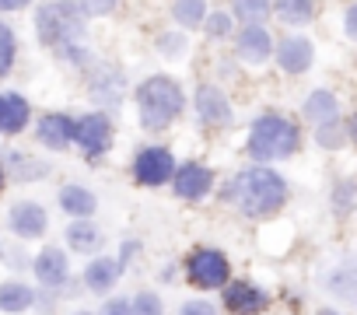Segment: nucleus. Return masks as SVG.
I'll list each match as a JSON object with an SVG mask.
<instances>
[{
    "label": "nucleus",
    "instance_id": "28",
    "mask_svg": "<svg viewBox=\"0 0 357 315\" xmlns=\"http://www.w3.org/2000/svg\"><path fill=\"white\" fill-rule=\"evenodd\" d=\"M15 60H18V39H15L11 25H4V22H0V77H4V74H11Z\"/></svg>",
    "mask_w": 357,
    "mask_h": 315
},
{
    "label": "nucleus",
    "instance_id": "25",
    "mask_svg": "<svg viewBox=\"0 0 357 315\" xmlns=\"http://www.w3.org/2000/svg\"><path fill=\"white\" fill-rule=\"evenodd\" d=\"M315 4L312 0H280V4H273V15L284 22V25H291V29H298V25H308L312 18H315Z\"/></svg>",
    "mask_w": 357,
    "mask_h": 315
},
{
    "label": "nucleus",
    "instance_id": "20",
    "mask_svg": "<svg viewBox=\"0 0 357 315\" xmlns=\"http://www.w3.org/2000/svg\"><path fill=\"white\" fill-rule=\"evenodd\" d=\"M301 119H308L312 126H322V123H333L340 119V98L329 91V88H315L305 105H301Z\"/></svg>",
    "mask_w": 357,
    "mask_h": 315
},
{
    "label": "nucleus",
    "instance_id": "40",
    "mask_svg": "<svg viewBox=\"0 0 357 315\" xmlns=\"http://www.w3.org/2000/svg\"><path fill=\"white\" fill-rule=\"evenodd\" d=\"M0 193H4V169H0Z\"/></svg>",
    "mask_w": 357,
    "mask_h": 315
},
{
    "label": "nucleus",
    "instance_id": "36",
    "mask_svg": "<svg viewBox=\"0 0 357 315\" xmlns=\"http://www.w3.org/2000/svg\"><path fill=\"white\" fill-rule=\"evenodd\" d=\"M119 249H123V252H119V256H112V259H116V266H119V270H126V263H130V256H137L140 242H123Z\"/></svg>",
    "mask_w": 357,
    "mask_h": 315
},
{
    "label": "nucleus",
    "instance_id": "37",
    "mask_svg": "<svg viewBox=\"0 0 357 315\" xmlns=\"http://www.w3.org/2000/svg\"><path fill=\"white\" fill-rule=\"evenodd\" d=\"M29 4L25 0H0V15H15V11H25Z\"/></svg>",
    "mask_w": 357,
    "mask_h": 315
},
{
    "label": "nucleus",
    "instance_id": "35",
    "mask_svg": "<svg viewBox=\"0 0 357 315\" xmlns=\"http://www.w3.org/2000/svg\"><path fill=\"white\" fill-rule=\"evenodd\" d=\"M343 32L350 39L357 36V4H347V11H343Z\"/></svg>",
    "mask_w": 357,
    "mask_h": 315
},
{
    "label": "nucleus",
    "instance_id": "32",
    "mask_svg": "<svg viewBox=\"0 0 357 315\" xmlns=\"http://www.w3.org/2000/svg\"><path fill=\"white\" fill-rule=\"evenodd\" d=\"M178 315H218V305L207 298H190L178 305Z\"/></svg>",
    "mask_w": 357,
    "mask_h": 315
},
{
    "label": "nucleus",
    "instance_id": "6",
    "mask_svg": "<svg viewBox=\"0 0 357 315\" xmlns=\"http://www.w3.org/2000/svg\"><path fill=\"white\" fill-rule=\"evenodd\" d=\"M175 165H178V162H175V154H172L168 147L147 144V147H140V151L133 154L130 172H133V183H137V186L158 190V186H168V183H172Z\"/></svg>",
    "mask_w": 357,
    "mask_h": 315
},
{
    "label": "nucleus",
    "instance_id": "18",
    "mask_svg": "<svg viewBox=\"0 0 357 315\" xmlns=\"http://www.w3.org/2000/svg\"><path fill=\"white\" fill-rule=\"evenodd\" d=\"M56 200H60V210H63L70 221H91L95 210H98V197H95L88 186H81V183H67Z\"/></svg>",
    "mask_w": 357,
    "mask_h": 315
},
{
    "label": "nucleus",
    "instance_id": "34",
    "mask_svg": "<svg viewBox=\"0 0 357 315\" xmlns=\"http://www.w3.org/2000/svg\"><path fill=\"white\" fill-rule=\"evenodd\" d=\"M98 315H130V298H109L98 308Z\"/></svg>",
    "mask_w": 357,
    "mask_h": 315
},
{
    "label": "nucleus",
    "instance_id": "1",
    "mask_svg": "<svg viewBox=\"0 0 357 315\" xmlns=\"http://www.w3.org/2000/svg\"><path fill=\"white\" fill-rule=\"evenodd\" d=\"M225 197L238 207L242 217H249V221H266V217H273V214L287 203V183H284V176L273 172L270 165H252V169L238 172V176L228 183Z\"/></svg>",
    "mask_w": 357,
    "mask_h": 315
},
{
    "label": "nucleus",
    "instance_id": "7",
    "mask_svg": "<svg viewBox=\"0 0 357 315\" xmlns=\"http://www.w3.org/2000/svg\"><path fill=\"white\" fill-rule=\"evenodd\" d=\"M214 190V169H207L204 162H183L175 165V176H172V193L186 203H200L207 200Z\"/></svg>",
    "mask_w": 357,
    "mask_h": 315
},
{
    "label": "nucleus",
    "instance_id": "29",
    "mask_svg": "<svg viewBox=\"0 0 357 315\" xmlns=\"http://www.w3.org/2000/svg\"><path fill=\"white\" fill-rule=\"evenodd\" d=\"M130 315H165V301L154 291H137L130 298Z\"/></svg>",
    "mask_w": 357,
    "mask_h": 315
},
{
    "label": "nucleus",
    "instance_id": "2",
    "mask_svg": "<svg viewBox=\"0 0 357 315\" xmlns=\"http://www.w3.org/2000/svg\"><path fill=\"white\" fill-rule=\"evenodd\" d=\"M186 109V91L175 77L168 74H154V77H144L137 84V116H140V126L151 130V133H161L168 130Z\"/></svg>",
    "mask_w": 357,
    "mask_h": 315
},
{
    "label": "nucleus",
    "instance_id": "10",
    "mask_svg": "<svg viewBox=\"0 0 357 315\" xmlns=\"http://www.w3.org/2000/svg\"><path fill=\"white\" fill-rule=\"evenodd\" d=\"M273 60H277V67H280L284 74L301 77V74H308L312 63H315V46H312V39L291 32V36H284V39L273 46Z\"/></svg>",
    "mask_w": 357,
    "mask_h": 315
},
{
    "label": "nucleus",
    "instance_id": "8",
    "mask_svg": "<svg viewBox=\"0 0 357 315\" xmlns=\"http://www.w3.org/2000/svg\"><path fill=\"white\" fill-rule=\"evenodd\" d=\"M74 144L84 151V158H102L112 144V123L105 112H84L74 119Z\"/></svg>",
    "mask_w": 357,
    "mask_h": 315
},
{
    "label": "nucleus",
    "instance_id": "16",
    "mask_svg": "<svg viewBox=\"0 0 357 315\" xmlns=\"http://www.w3.org/2000/svg\"><path fill=\"white\" fill-rule=\"evenodd\" d=\"M32 119V105L25 95L18 91H0V133L4 137H18Z\"/></svg>",
    "mask_w": 357,
    "mask_h": 315
},
{
    "label": "nucleus",
    "instance_id": "22",
    "mask_svg": "<svg viewBox=\"0 0 357 315\" xmlns=\"http://www.w3.org/2000/svg\"><path fill=\"white\" fill-rule=\"evenodd\" d=\"M322 287H326L333 298H340V301H354V294H357V277H354V263H350V256L322 277Z\"/></svg>",
    "mask_w": 357,
    "mask_h": 315
},
{
    "label": "nucleus",
    "instance_id": "13",
    "mask_svg": "<svg viewBox=\"0 0 357 315\" xmlns=\"http://www.w3.org/2000/svg\"><path fill=\"white\" fill-rule=\"evenodd\" d=\"M193 109H197L200 123L211 126V130L231 123V98H228L225 88H218V84H200V88H197V98H193Z\"/></svg>",
    "mask_w": 357,
    "mask_h": 315
},
{
    "label": "nucleus",
    "instance_id": "33",
    "mask_svg": "<svg viewBox=\"0 0 357 315\" xmlns=\"http://www.w3.org/2000/svg\"><path fill=\"white\" fill-rule=\"evenodd\" d=\"M158 46H161V53H165V56H172V60H175V56H183L186 39H183V36H161V43H158Z\"/></svg>",
    "mask_w": 357,
    "mask_h": 315
},
{
    "label": "nucleus",
    "instance_id": "11",
    "mask_svg": "<svg viewBox=\"0 0 357 315\" xmlns=\"http://www.w3.org/2000/svg\"><path fill=\"white\" fill-rule=\"evenodd\" d=\"M221 305L231 315H259L270 305V294L263 287H256L252 280H228L221 287Z\"/></svg>",
    "mask_w": 357,
    "mask_h": 315
},
{
    "label": "nucleus",
    "instance_id": "21",
    "mask_svg": "<svg viewBox=\"0 0 357 315\" xmlns=\"http://www.w3.org/2000/svg\"><path fill=\"white\" fill-rule=\"evenodd\" d=\"M36 305V287L25 280H4L0 284V312L4 315H25Z\"/></svg>",
    "mask_w": 357,
    "mask_h": 315
},
{
    "label": "nucleus",
    "instance_id": "12",
    "mask_svg": "<svg viewBox=\"0 0 357 315\" xmlns=\"http://www.w3.org/2000/svg\"><path fill=\"white\" fill-rule=\"evenodd\" d=\"M32 273H36V280H39L46 291H63L67 280H70V259H67L63 249L46 245V249H39V256L32 259Z\"/></svg>",
    "mask_w": 357,
    "mask_h": 315
},
{
    "label": "nucleus",
    "instance_id": "30",
    "mask_svg": "<svg viewBox=\"0 0 357 315\" xmlns=\"http://www.w3.org/2000/svg\"><path fill=\"white\" fill-rule=\"evenodd\" d=\"M231 25H235V22H231V15H228V11H214V15H207V18H204V25H200V29H204L211 39H225V36L231 32Z\"/></svg>",
    "mask_w": 357,
    "mask_h": 315
},
{
    "label": "nucleus",
    "instance_id": "27",
    "mask_svg": "<svg viewBox=\"0 0 357 315\" xmlns=\"http://www.w3.org/2000/svg\"><path fill=\"white\" fill-rule=\"evenodd\" d=\"M228 15L238 18L242 25H263L273 15V4H266V0H235Z\"/></svg>",
    "mask_w": 357,
    "mask_h": 315
},
{
    "label": "nucleus",
    "instance_id": "15",
    "mask_svg": "<svg viewBox=\"0 0 357 315\" xmlns=\"http://www.w3.org/2000/svg\"><path fill=\"white\" fill-rule=\"evenodd\" d=\"M119 277H123V270L116 266V259L112 256H95L88 266H84V273H81V280H84V291H91V294H98V298H105V294H112V287L119 284Z\"/></svg>",
    "mask_w": 357,
    "mask_h": 315
},
{
    "label": "nucleus",
    "instance_id": "4",
    "mask_svg": "<svg viewBox=\"0 0 357 315\" xmlns=\"http://www.w3.org/2000/svg\"><path fill=\"white\" fill-rule=\"evenodd\" d=\"M84 32V18L77 15V4H39L36 8V36L46 49H70L77 46Z\"/></svg>",
    "mask_w": 357,
    "mask_h": 315
},
{
    "label": "nucleus",
    "instance_id": "26",
    "mask_svg": "<svg viewBox=\"0 0 357 315\" xmlns=\"http://www.w3.org/2000/svg\"><path fill=\"white\" fill-rule=\"evenodd\" d=\"M347 140H350V126L343 123V116L333 119V123L315 126V144H319L322 151H340V147H347Z\"/></svg>",
    "mask_w": 357,
    "mask_h": 315
},
{
    "label": "nucleus",
    "instance_id": "3",
    "mask_svg": "<svg viewBox=\"0 0 357 315\" xmlns=\"http://www.w3.org/2000/svg\"><path fill=\"white\" fill-rule=\"evenodd\" d=\"M298 144H301V133H298V126L287 116L263 112L249 126L245 154L252 158V162H259V165H270V162H284V158H291L298 151Z\"/></svg>",
    "mask_w": 357,
    "mask_h": 315
},
{
    "label": "nucleus",
    "instance_id": "19",
    "mask_svg": "<svg viewBox=\"0 0 357 315\" xmlns=\"http://www.w3.org/2000/svg\"><path fill=\"white\" fill-rule=\"evenodd\" d=\"M63 238H67V249L70 252L91 256V259L102 256V245H105V235H102V228L95 221H70L67 231H63Z\"/></svg>",
    "mask_w": 357,
    "mask_h": 315
},
{
    "label": "nucleus",
    "instance_id": "17",
    "mask_svg": "<svg viewBox=\"0 0 357 315\" xmlns=\"http://www.w3.org/2000/svg\"><path fill=\"white\" fill-rule=\"evenodd\" d=\"M273 56V39L263 25H242L238 29V60L259 67Z\"/></svg>",
    "mask_w": 357,
    "mask_h": 315
},
{
    "label": "nucleus",
    "instance_id": "23",
    "mask_svg": "<svg viewBox=\"0 0 357 315\" xmlns=\"http://www.w3.org/2000/svg\"><path fill=\"white\" fill-rule=\"evenodd\" d=\"M123 91H126V84H123V77L112 74V70H105V74H98V77L91 81V102L102 105V109H116V105L123 102Z\"/></svg>",
    "mask_w": 357,
    "mask_h": 315
},
{
    "label": "nucleus",
    "instance_id": "39",
    "mask_svg": "<svg viewBox=\"0 0 357 315\" xmlns=\"http://www.w3.org/2000/svg\"><path fill=\"white\" fill-rule=\"evenodd\" d=\"M70 315H95V312H84V308H77V312H70Z\"/></svg>",
    "mask_w": 357,
    "mask_h": 315
},
{
    "label": "nucleus",
    "instance_id": "38",
    "mask_svg": "<svg viewBox=\"0 0 357 315\" xmlns=\"http://www.w3.org/2000/svg\"><path fill=\"white\" fill-rule=\"evenodd\" d=\"M315 315H343V312H336V308H319Z\"/></svg>",
    "mask_w": 357,
    "mask_h": 315
},
{
    "label": "nucleus",
    "instance_id": "24",
    "mask_svg": "<svg viewBox=\"0 0 357 315\" xmlns=\"http://www.w3.org/2000/svg\"><path fill=\"white\" fill-rule=\"evenodd\" d=\"M172 11V22L183 29V32H190V29H200L204 25V18L211 15V8L204 4V0H175V4L168 8Z\"/></svg>",
    "mask_w": 357,
    "mask_h": 315
},
{
    "label": "nucleus",
    "instance_id": "9",
    "mask_svg": "<svg viewBox=\"0 0 357 315\" xmlns=\"http://www.w3.org/2000/svg\"><path fill=\"white\" fill-rule=\"evenodd\" d=\"M8 228L15 238L22 242H39L46 231H50V214L43 203L36 200H18L11 210H8Z\"/></svg>",
    "mask_w": 357,
    "mask_h": 315
},
{
    "label": "nucleus",
    "instance_id": "14",
    "mask_svg": "<svg viewBox=\"0 0 357 315\" xmlns=\"http://www.w3.org/2000/svg\"><path fill=\"white\" fill-rule=\"evenodd\" d=\"M36 140L50 151H67L74 147V119L67 112H46L36 123Z\"/></svg>",
    "mask_w": 357,
    "mask_h": 315
},
{
    "label": "nucleus",
    "instance_id": "31",
    "mask_svg": "<svg viewBox=\"0 0 357 315\" xmlns=\"http://www.w3.org/2000/svg\"><path fill=\"white\" fill-rule=\"evenodd\" d=\"M350 203H354V179H343L336 186V193H333V207H336L340 217H347L350 214Z\"/></svg>",
    "mask_w": 357,
    "mask_h": 315
},
{
    "label": "nucleus",
    "instance_id": "5",
    "mask_svg": "<svg viewBox=\"0 0 357 315\" xmlns=\"http://www.w3.org/2000/svg\"><path fill=\"white\" fill-rule=\"evenodd\" d=\"M186 280L197 284L200 291H218V287H225L231 280V263H228V256L221 249L200 245L186 259Z\"/></svg>",
    "mask_w": 357,
    "mask_h": 315
}]
</instances>
